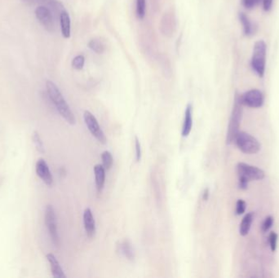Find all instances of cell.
<instances>
[{"instance_id":"7a4b0ae2","label":"cell","mask_w":279,"mask_h":278,"mask_svg":"<svg viewBox=\"0 0 279 278\" xmlns=\"http://www.w3.org/2000/svg\"><path fill=\"white\" fill-rule=\"evenodd\" d=\"M237 173L239 175V187L241 190H246L251 180H263L265 176V171L257 166L239 162L237 165Z\"/></svg>"},{"instance_id":"3957f363","label":"cell","mask_w":279,"mask_h":278,"mask_svg":"<svg viewBox=\"0 0 279 278\" xmlns=\"http://www.w3.org/2000/svg\"><path fill=\"white\" fill-rule=\"evenodd\" d=\"M242 104L240 100L239 94L236 93L230 123L228 126L227 136H226V143L228 145H230L235 141V137L240 131L239 127L242 120Z\"/></svg>"},{"instance_id":"9c48e42d","label":"cell","mask_w":279,"mask_h":278,"mask_svg":"<svg viewBox=\"0 0 279 278\" xmlns=\"http://www.w3.org/2000/svg\"><path fill=\"white\" fill-rule=\"evenodd\" d=\"M36 16L40 23L48 32L55 31L54 16L48 7L40 6L36 10Z\"/></svg>"},{"instance_id":"44dd1931","label":"cell","mask_w":279,"mask_h":278,"mask_svg":"<svg viewBox=\"0 0 279 278\" xmlns=\"http://www.w3.org/2000/svg\"><path fill=\"white\" fill-rule=\"evenodd\" d=\"M101 160H102V166L104 168L106 169V171L111 170V167L114 164V159H113L112 155L109 151H104L101 155Z\"/></svg>"},{"instance_id":"7c38bea8","label":"cell","mask_w":279,"mask_h":278,"mask_svg":"<svg viewBox=\"0 0 279 278\" xmlns=\"http://www.w3.org/2000/svg\"><path fill=\"white\" fill-rule=\"evenodd\" d=\"M47 261L49 262L51 271L52 276L55 278H66V274L64 273L63 269L61 268V264L58 260H56V256L53 254H47Z\"/></svg>"},{"instance_id":"1f68e13d","label":"cell","mask_w":279,"mask_h":278,"mask_svg":"<svg viewBox=\"0 0 279 278\" xmlns=\"http://www.w3.org/2000/svg\"><path fill=\"white\" fill-rule=\"evenodd\" d=\"M23 2H31V3H37V2H47V1H51V0H21Z\"/></svg>"},{"instance_id":"5b68a950","label":"cell","mask_w":279,"mask_h":278,"mask_svg":"<svg viewBox=\"0 0 279 278\" xmlns=\"http://www.w3.org/2000/svg\"><path fill=\"white\" fill-rule=\"evenodd\" d=\"M235 142L240 151L246 155H255L261 150L258 140L245 131H239L237 134Z\"/></svg>"},{"instance_id":"6da1fadb","label":"cell","mask_w":279,"mask_h":278,"mask_svg":"<svg viewBox=\"0 0 279 278\" xmlns=\"http://www.w3.org/2000/svg\"><path fill=\"white\" fill-rule=\"evenodd\" d=\"M46 87H47V93H48L51 101L54 104L56 110L61 115V117L63 118L64 119L71 125L75 124V115L58 87H56L54 82H51V81H47L46 83Z\"/></svg>"},{"instance_id":"f1b7e54d","label":"cell","mask_w":279,"mask_h":278,"mask_svg":"<svg viewBox=\"0 0 279 278\" xmlns=\"http://www.w3.org/2000/svg\"><path fill=\"white\" fill-rule=\"evenodd\" d=\"M135 147H136V161H140L141 159V145L137 136L135 137Z\"/></svg>"},{"instance_id":"ac0fdd59","label":"cell","mask_w":279,"mask_h":278,"mask_svg":"<svg viewBox=\"0 0 279 278\" xmlns=\"http://www.w3.org/2000/svg\"><path fill=\"white\" fill-rule=\"evenodd\" d=\"M119 247H120V253L122 255H124L127 260H134L135 255H134V250L132 249V246H131V244L130 243V241H122V243H120V245H119Z\"/></svg>"},{"instance_id":"52a82bcc","label":"cell","mask_w":279,"mask_h":278,"mask_svg":"<svg viewBox=\"0 0 279 278\" xmlns=\"http://www.w3.org/2000/svg\"><path fill=\"white\" fill-rule=\"evenodd\" d=\"M83 119H84L85 124L87 129L89 130L92 136L101 144H106V135L99 125L98 121L96 119V117L89 111H85L83 114Z\"/></svg>"},{"instance_id":"277c9868","label":"cell","mask_w":279,"mask_h":278,"mask_svg":"<svg viewBox=\"0 0 279 278\" xmlns=\"http://www.w3.org/2000/svg\"><path fill=\"white\" fill-rule=\"evenodd\" d=\"M266 44L263 40H259L254 45L253 54L251 57V67L254 71L262 78L265 75L266 65Z\"/></svg>"},{"instance_id":"5bb4252c","label":"cell","mask_w":279,"mask_h":278,"mask_svg":"<svg viewBox=\"0 0 279 278\" xmlns=\"http://www.w3.org/2000/svg\"><path fill=\"white\" fill-rule=\"evenodd\" d=\"M94 174L97 191L101 192L106 182V169L104 168V166L101 164H97L94 166Z\"/></svg>"},{"instance_id":"8fae6325","label":"cell","mask_w":279,"mask_h":278,"mask_svg":"<svg viewBox=\"0 0 279 278\" xmlns=\"http://www.w3.org/2000/svg\"><path fill=\"white\" fill-rule=\"evenodd\" d=\"M83 225L87 237L90 238H93L96 234V222L92 215V210L90 208L85 209L83 212Z\"/></svg>"},{"instance_id":"4316f807","label":"cell","mask_w":279,"mask_h":278,"mask_svg":"<svg viewBox=\"0 0 279 278\" xmlns=\"http://www.w3.org/2000/svg\"><path fill=\"white\" fill-rule=\"evenodd\" d=\"M273 224H274V218L272 216H268L265 218V220L263 222L261 229L263 232H267L272 228Z\"/></svg>"},{"instance_id":"8992f818","label":"cell","mask_w":279,"mask_h":278,"mask_svg":"<svg viewBox=\"0 0 279 278\" xmlns=\"http://www.w3.org/2000/svg\"><path fill=\"white\" fill-rule=\"evenodd\" d=\"M45 223L47 225V230L49 233L52 243L54 244L56 246H58L60 244V238H59L58 230H57L56 215L53 206L51 205H47L45 210Z\"/></svg>"},{"instance_id":"83f0119b","label":"cell","mask_w":279,"mask_h":278,"mask_svg":"<svg viewBox=\"0 0 279 278\" xmlns=\"http://www.w3.org/2000/svg\"><path fill=\"white\" fill-rule=\"evenodd\" d=\"M261 0H242V4L247 9H252L261 2Z\"/></svg>"},{"instance_id":"484cf974","label":"cell","mask_w":279,"mask_h":278,"mask_svg":"<svg viewBox=\"0 0 279 278\" xmlns=\"http://www.w3.org/2000/svg\"><path fill=\"white\" fill-rule=\"evenodd\" d=\"M246 201H243L242 199L238 200L237 203H236V214L238 215H241L246 211Z\"/></svg>"},{"instance_id":"cb8c5ba5","label":"cell","mask_w":279,"mask_h":278,"mask_svg":"<svg viewBox=\"0 0 279 278\" xmlns=\"http://www.w3.org/2000/svg\"><path fill=\"white\" fill-rule=\"evenodd\" d=\"M33 141L34 144L36 145V149H37L38 151L40 153H44V145H43V143H42V140L40 138V134L38 132H34L33 135Z\"/></svg>"},{"instance_id":"7402d4cb","label":"cell","mask_w":279,"mask_h":278,"mask_svg":"<svg viewBox=\"0 0 279 278\" xmlns=\"http://www.w3.org/2000/svg\"><path fill=\"white\" fill-rule=\"evenodd\" d=\"M146 0H136V15L140 20H142L146 16Z\"/></svg>"},{"instance_id":"603a6c76","label":"cell","mask_w":279,"mask_h":278,"mask_svg":"<svg viewBox=\"0 0 279 278\" xmlns=\"http://www.w3.org/2000/svg\"><path fill=\"white\" fill-rule=\"evenodd\" d=\"M85 58L84 56L82 55H79V56H75V58L72 61V66L75 70H82L84 66Z\"/></svg>"},{"instance_id":"ba28073f","label":"cell","mask_w":279,"mask_h":278,"mask_svg":"<svg viewBox=\"0 0 279 278\" xmlns=\"http://www.w3.org/2000/svg\"><path fill=\"white\" fill-rule=\"evenodd\" d=\"M240 100L242 105H246L247 107L254 108V109L261 107L265 101L264 95L257 89H252L242 95H240Z\"/></svg>"},{"instance_id":"30bf717a","label":"cell","mask_w":279,"mask_h":278,"mask_svg":"<svg viewBox=\"0 0 279 278\" xmlns=\"http://www.w3.org/2000/svg\"><path fill=\"white\" fill-rule=\"evenodd\" d=\"M36 173L38 176L43 181L47 186H51L53 183V178L50 171L49 166L44 159H40L36 162Z\"/></svg>"},{"instance_id":"9a60e30c","label":"cell","mask_w":279,"mask_h":278,"mask_svg":"<svg viewBox=\"0 0 279 278\" xmlns=\"http://www.w3.org/2000/svg\"><path fill=\"white\" fill-rule=\"evenodd\" d=\"M60 23H61V33L65 39L71 37V17L68 12L64 11L60 17Z\"/></svg>"},{"instance_id":"d4e9b609","label":"cell","mask_w":279,"mask_h":278,"mask_svg":"<svg viewBox=\"0 0 279 278\" xmlns=\"http://www.w3.org/2000/svg\"><path fill=\"white\" fill-rule=\"evenodd\" d=\"M278 238H279V236L275 232L270 233V236H269V241H270V249L273 252H275L277 249Z\"/></svg>"},{"instance_id":"4fadbf2b","label":"cell","mask_w":279,"mask_h":278,"mask_svg":"<svg viewBox=\"0 0 279 278\" xmlns=\"http://www.w3.org/2000/svg\"><path fill=\"white\" fill-rule=\"evenodd\" d=\"M193 126V107L192 105L189 104L186 106L185 111V119H184L183 126H182V136L187 137L191 132Z\"/></svg>"},{"instance_id":"d6986e66","label":"cell","mask_w":279,"mask_h":278,"mask_svg":"<svg viewBox=\"0 0 279 278\" xmlns=\"http://www.w3.org/2000/svg\"><path fill=\"white\" fill-rule=\"evenodd\" d=\"M88 47L97 54H102L106 51V46L104 44V42L99 39H93V40H90V42H88Z\"/></svg>"},{"instance_id":"2e32d148","label":"cell","mask_w":279,"mask_h":278,"mask_svg":"<svg viewBox=\"0 0 279 278\" xmlns=\"http://www.w3.org/2000/svg\"><path fill=\"white\" fill-rule=\"evenodd\" d=\"M254 214L253 212H249L244 216L242 220V222L240 224L239 234L241 236H246L250 232L251 225L253 222Z\"/></svg>"},{"instance_id":"ffe728a7","label":"cell","mask_w":279,"mask_h":278,"mask_svg":"<svg viewBox=\"0 0 279 278\" xmlns=\"http://www.w3.org/2000/svg\"><path fill=\"white\" fill-rule=\"evenodd\" d=\"M49 6L51 8V12H52V14L54 17H61V14L64 11H66L65 8H64V6L62 5L61 2H59V1H56V0H52L50 2Z\"/></svg>"},{"instance_id":"4dcf8cb0","label":"cell","mask_w":279,"mask_h":278,"mask_svg":"<svg viewBox=\"0 0 279 278\" xmlns=\"http://www.w3.org/2000/svg\"><path fill=\"white\" fill-rule=\"evenodd\" d=\"M209 195H210V191H209L208 188L205 189L204 191H203V194H202V199L204 201H207L209 199Z\"/></svg>"},{"instance_id":"e0dca14e","label":"cell","mask_w":279,"mask_h":278,"mask_svg":"<svg viewBox=\"0 0 279 278\" xmlns=\"http://www.w3.org/2000/svg\"><path fill=\"white\" fill-rule=\"evenodd\" d=\"M239 17L240 21L242 24L243 26L244 34L246 36H251L255 33V27H254L253 24L251 23V21L249 20L248 17H246V15L241 12L239 15Z\"/></svg>"},{"instance_id":"f546056e","label":"cell","mask_w":279,"mask_h":278,"mask_svg":"<svg viewBox=\"0 0 279 278\" xmlns=\"http://www.w3.org/2000/svg\"><path fill=\"white\" fill-rule=\"evenodd\" d=\"M263 1V7H264V10L268 12L271 9L273 5V1L274 0H262Z\"/></svg>"}]
</instances>
